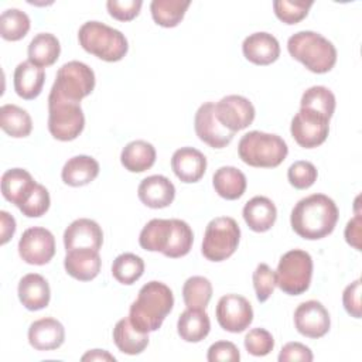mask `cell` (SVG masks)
<instances>
[{
    "label": "cell",
    "mask_w": 362,
    "mask_h": 362,
    "mask_svg": "<svg viewBox=\"0 0 362 362\" xmlns=\"http://www.w3.org/2000/svg\"><path fill=\"white\" fill-rule=\"evenodd\" d=\"M0 233H1V238H0V243L1 245H6L14 235L16 232V221L14 218L6 212V211H1L0 212Z\"/></svg>",
    "instance_id": "f907efd6"
},
{
    "label": "cell",
    "mask_w": 362,
    "mask_h": 362,
    "mask_svg": "<svg viewBox=\"0 0 362 362\" xmlns=\"http://www.w3.org/2000/svg\"><path fill=\"white\" fill-rule=\"evenodd\" d=\"M206 359L209 362H219V361H228V362H239L240 354L239 349L233 342L229 341H218L212 344L208 349Z\"/></svg>",
    "instance_id": "bcb514c9"
},
{
    "label": "cell",
    "mask_w": 362,
    "mask_h": 362,
    "mask_svg": "<svg viewBox=\"0 0 362 362\" xmlns=\"http://www.w3.org/2000/svg\"><path fill=\"white\" fill-rule=\"evenodd\" d=\"M194 242V233L191 226L181 219H171V235L167 249L164 250L165 257L177 259L189 253Z\"/></svg>",
    "instance_id": "d590c367"
},
{
    "label": "cell",
    "mask_w": 362,
    "mask_h": 362,
    "mask_svg": "<svg viewBox=\"0 0 362 362\" xmlns=\"http://www.w3.org/2000/svg\"><path fill=\"white\" fill-rule=\"evenodd\" d=\"M194 127L198 139L214 148L226 147L235 133L228 130L215 116V103L206 102L201 105L194 117Z\"/></svg>",
    "instance_id": "5bb4252c"
},
{
    "label": "cell",
    "mask_w": 362,
    "mask_h": 362,
    "mask_svg": "<svg viewBox=\"0 0 362 362\" xmlns=\"http://www.w3.org/2000/svg\"><path fill=\"white\" fill-rule=\"evenodd\" d=\"M13 79L16 93L25 100H31L41 93L45 81V72L42 68L35 66L30 61H23L16 66Z\"/></svg>",
    "instance_id": "cb8c5ba5"
},
{
    "label": "cell",
    "mask_w": 362,
    "mask_h": 362,
    "mask_svg": "<svg viewBox=\"0 0 362 362\" xmlns=\"http://www.w3.org/2000/svg\"><path fill=\"white\" fill-rule=\"evenodd\" d=\"M245 58L255 65H270L280 55V45L274 35L259 31L247 35L242 44Z\"/></svg>",
    "instance_id": "e0dca14e"
},
{
    "label": "cell",
    "mask_w": 362,
    "mask_h": 362,
    "mask_svg": "<svg viewBox=\"0 0 362 362\" xmlns=\"http://www.w3.org/2000/svg\"><path fill=\"white\" fill-rule=\"evenodd\" d=\"M171 168L178 180L187 184L199 181L206 170L205 156L194 147H181L171 157Z\"/></svg>",
    "instance_id": "ac0fdd59"
},
{
    "label": "cell",
    "mask_w": 362,
    "mask_h": 362,
    "mask_svg": "<svg viewBox=\"0 0 362 362\" xmlns=\"http://www.w3.org/2000/svg\"><path fill=\"white\" fill-rule=\"evenodd\" d=\"M79 45L89 54L106 62L120 61L129 49L122 31L100 21H86L78 31Z\"/></svg>",
    "instance_id": "5b68a950"
},
{
    "label": "cell",
    "mask_w": 362,
    "mask_h": 362,
    "mask_svg": "<svg viewBox=\"0 0 362 362\" xmlns=\"http://www.w3.org/2000/svg\"><path fill=\"white\" fill-rule=\"evenodd\" d=\"M49 204H51V199H49L48 189L44 185L35 182L30 194L24 198V201L17 208L27 218H38L48 211Z\"/></svg>",
    "instance_id": "60d3db41"
},
{
    "label": "cell",
    "mask_w": 362,
    "mask_h": 362,
    "mask_svg": "<svg viewBox=\"0 0 362 362\" xmlns=\"http://www.w3.org/2000/svg\"><path fill=\"white\" fill-rule=\"evenodd\" d=\"M82 361H112L115 362L116 358L113 355H110L107 351L105 349H92L88 351L82 358Z\"/></svg>",
    "instance_id": "816d5d0a"
},
{
    "label": "cell",
    "mask_w": 362,
    "mask_h": 362,
    "mask_svg": "<svg viewBox=\"0 0 362 362\" xmlns=\"http://www.w3.org/2000/svg\"><path fill=\"white\" fill-rule=\"evenodd\" d=\"M215 315L218 324L228 332H243L253 321L252 304L239 294L222 296L216 304Z\"/></svg>",
    "instance_id": "8fae6325"
},
{
    "label": "cell",
    "mask_w": 362,
    "mask_h": 362,
    "mask_svg": "<svg viewBox=\"0 0 362 362\" xmlns=\"http://www.w3.org/2000/svg\"><path fill=\"white\" fill-rule=\"evenodd\" d=\"M296 329L307 338H321L331 327V318L328 310L317 300H308L301 303L294 311Z\"/></svg>",
    "instance_id": "9a60e30c"
},
{
    "label": "cell",
    "mask_w": 362,
    "mask_h": 362,
    "mask_svg": "<svg viewBox=\"0 0 362 362\" xmlns=\"http://www.w3.org/2000/svg\"><path fill=\"white\" fill-rule=\"evenodd\" d=\"M59 52V41L51 33H40L28 44V61L42 69L55 64Z\"/></svg>",
    "instance_id": "4dcf8cb0"
},
{
    "label": "cell",
    "mask_w": 362,
    "mask_h": 362,
    "mask_svg": "<svg viewBox=\"0 0 362 362\" xmlns=\"http://www.w3.org/2000/svg\"><path fill=\"white\" fill-rule=\"evenodd\" d=\"M18 255L28 264H47L55 255L54 235L41 226L25 229L18 240Z\"/></svg>",
    "instance_id": "7c38bea8"
},
{
    "label": "cell",
    "mask_w": 362,
    "mask_h": 362,
    "mask_svg": "<svg viewBox=\"0 0 362 362\" xmlns=\"http://www.w3.org/2000/svg\"><path fill=\"white\" fill-rule=\"evenodd\" d=\"M300 107L317 112L331 119L335 110V96L325 86H321V85L311 86L303 93L300 100Z\"/></svg>",
    "instance_id": "8d00e7d4"
},
{
    "label": "cell",
    "mask_w": 362,
    "mask_h": 362,
    "mask_svg": "<svg viewBox=\"0 0 362 362\" xmlns=\"http://www.w3.org/2000/svg\"><path fill=\"white\" fill-rule=\"evenodd\" d=\"M212 297V284L204 276H192L182 286V298L187 308L205 310Z\"/></svg>",
    "instance_id": "e575fe53"
},
{
    "label": "cell",
    "mask_w": 362,
    "mask_h": 362,
    "mask_svg": "<svg viewBox=\"0 0 362 362\" xmlns=\"http://www.w3.org/2000/svg\"><path fill=\"white\" fill-rule=\"evenodd\" d=\"M177 331L185 342H199L208 337L211 331V321L205 310L187 308L180 314Z\"/></svg>",
    "instance_id": "4316f807"
},
{
    "label": "cell",
    "mask_w": 362,
    "mask_h": 362,
    "mask_svg": "<svg viewBox=\"0 0 362 362\" xmlns=\"http://www.w3.org/2000/svg\"><path fill=\"white\" fill-rule=\"evenodd\" d=\"M34 185L35 181L31 174L23 168H10L1 175V194L16 206L24 201Z\"/></svg>",
    "instance_id": "f1b7e54d"
},
{
    "label": "cell",
    "mask_w": 362,
    "mask_h": 362,
    "mask_svg": "<svg viewBox=\"0 0 362 362\" xmlns=\"http://www.w3.org/2000/svg\"><path fill=\"white\" fill-rule=\"evenodd\" d=\"M288 54L314 74L329 72L337 62L334 44L315 31H298L287 41Z\"/></svg>",
    "instance_id": "3957f363"
},
{
    "label": "cell",
    "mask_w": 362,
    "mask_h": 362,
    "mask_svg": "<svg viewBox=\"0 0 362 362\" xmlns=\"http://www.w3.org/2000/svg\"><path fill=\"white\" fill-rule=\"evenodd\" d=\"M314 1L308 0H276L273 3V10L276 17L284 24H297L307 17Z\"/></svg>",
    "instance_id": "ab89813d"
},
{
    "label": "cell",
    "mask_w": 362,
    "mask_h": 362,
    "mask_svg": "<svg viewBox=\"0 0 362 362\" xmlns=\"http://www.w3.org/2000/svg\"><path fill=\"white\" fill-rule=\"evenodd\" d=\"M361 215L356 214L348 223L345 228V239L346 242L354 246L356 250H361Z\"/></svg>",
    "instance_id": "681fc988"
},
{
    "label": "cell",
    "mask_w": 362,
    "mask_h": 362,
    "mask_svg": "<svg viewBox=\"0 0 362 362\" xmlns=\"http://www.w3.org/2000/svg\"><path fill=\"white\" fill-rule=\"evenodd\" d=\"M113 342L126 355H139L148 345V334L133 327L129 317L122 318L113 328Z\"/></svg>",
    "instance_id": "f546056e"
},
{
    "label": "cell",
    "mask_w": 362,
    "mask_h": 362,
    "mask_svg": "<svg viewBox=\"0 0 362 362\" xmlns=\"http://www.w3.org/2000/svg\"><path fill=\"white\" fill-rule=\"evenodd\" d=\"M120 163L130 173H143L154 165L156 148L146 140H133L123 147Z\"/></svg>",
    "instance_id": "484cf974"
},
{
    "label": "cell",
    "mask_w": 362,
    "mask_h": 362,
    "mask_svg": "<svg viewBox=\"0 0 362 362\" xmlns=\"http://www.w3.org/2000/svg\"><path fill=\"white\" fill-rule=\"evenodd\" d=\"M246 177L236 167L223 165L219 167L212 177V185L215 192L229 201L240 198L246 191Z\"/></svg>",
    "instance_id": "83f0119b"
},
{
    "label": "cell",
    "mask_w": 362,
    "mask_h": 362,
    "mask_svg": "<svg viewBox=\"0 0 362 362\" xmlns=\"http://www.w3.org/2000/svg\"><path fill=\"white\" fill-rule=\"evenodd\" d=\"M243 219L255 232H267L276 222L277 209L267 197H253L243 206Z\"/></svg>",
    "instance_id": "603a6c76"
},
{
    "label": "cell",
    "mask_w": 362,
    "mask_h": 362,
    "mask_svg": "<svg viewBox=\"0 0 362 362\" xmlns=\"http://www.w3.org/2000/svg\"><path fill=\"white\" fill-rule=\"evenodd\" d=\"M253 287L256 297L260 303H264L270 298L276 287V273L266 264L260 263L253 272Z\"/></svg>",
    "instance_id": "ee69618b"
},
{
    "label": "cell",
    "mask_w": 362,
    "mask_h": 362,
    "mask_svg": "<svg viewBox=\"0 0 362 362\" xmlns=\"http://www.w3.org/2000/svg\"><path fill=\"white\" fill-rule=\"evenodd\" d=\"M189 4L191 1L182 0H153L150 4L151 17L156 24L173 28L181 23Z\"/></svg>",
    "instance_id": "836d02e7"
},
{
    "label": "cell",
    "mask_w": 362,
    "mask_h": 362,
    "mask_svg": "<svg viewBox=\"0 0 362 362\" xmlns=\"http://www.w3.org/2000/svg\"><path fill=\"white\" fill-rule=\"evenodd\" d=\"M30 31V17L18 8H7L0 16V35L6 41H18Z\"/></svg>",
    "instance_id": "f35d334b"
},
{
    "label": "cell",
    "mask_w": 362,
    "mask_h": 362,
    "mask_svg": "<svg viewBox=\"0 0 362 362\" xmlns=\"http://www.w3.org/2000/svg\"><path fill=\"white\" fill-rule=\"evenodd\" d=\"M174 305V296L171 288L161 281L146 283L132 303L129 310V320L140 332L157 331L164 318L171 313Z\"/></svg>",
    "instance_id": "7a4b0ae2"
},
{
    "label": "cell",
    "mask_w": 362,
    "mask_h": 362,
    "mask_svg": "<svg viewBox=\"0 0 362 362\" xmlns=\"http://www.w3.org/2000/svg\"><path fill=\"white\" fill-rule=\"evenodd\" d=\"M85 127V116L81 103L72 102L49 92L48 96V130L59 141L75 140Z\"/></svg>",
    "instance_id": "52a82bcc"
},
{
    "label": "cell",
    "mask_w": 362,
    "mask_h": 362,
    "mask_svg": "<svg viewBox=\"0 0 362 362\" xmlns=\"http://www.w3.org/2000/svg\"><path fill=\"white\" fill-rule=\"evenodd\" d=\"M95 88V72L90 66L81 61H71L64 64L55 76L51 92L58 96L78 102L92 93Z\"/></svg>",
    "instance_id": "9c48e42d"
},
{
    "label": "cell",
    "mask_w": 362,
    "mask_h": 362,
    "mask_svg": "<svg viewBox=\"0 0 362 362\" xmlns=\"http://www.w3.org/2000/svg\"><path fill=\"white\" fill-rule=\"evenodd\" d=\"M245 348L253 356H264L273 351L274 338L264 328H253L245 337Z\"/></svg>",
    "instance_id": "7bdbcfd3"
},
{
    "label": "cell",
    "mask_w": 362,
    "mask_h": 362,
    "mask_svg": "<svg viewBox=\"0 0 362 362\" xmlns=\"http://www.w3.org/2000/svg\"><path fill=\"white\" fill-rule=\"evenodd\" d=\"M18 298L30 311H38L49 304L51 290L48 281L38 273H28L18 283Z\"/></svg>",
    "instance_id": "7402d4cb"
},
{
    "label": "cell",
    "mask_w": 362,
    "mask_h": 362,
    "mask_svg": "<svg viewBox=\"0 0 362 362\" xmlns=\"http://www.w3.org/2000/svg\"><path fill=\"white\" fill-rule=\"evenodd\" d=\"M100 266L102 260L99 252L92 249L69 250L64 259L66 273L79 281L93 280L99 274Z\"/></svg>",
    "instance_id": "44dd1931"
},
{
    "label": "cell",
    "mask_w": 362,
    "mask_h": 362,
    "mask_svg": "<svg viewBox=\"0 0 362 362\" xmlns=\"http://www.w3.org/2000/svg\"><path fill=\"white\" fill-rule=\"evenodd\" d=\"M287 153L288 147L280 136L259 130L243 134L238 144L240 160L257 168L279 167L286 160Z\"/></svg>",
    "instance_id": "277c9868"
},
{
    "label": "cell",
    "mask_w": 362,
    "mask_h": 362,
    "mask_svg": "<svg viewBox=\"0 0 362 362\" xmlns=\"http://www.w3.org/2000/svg\"><path fill=\"white\" fill-rule=\"evenodd\" d=\"M276 286L288 296H300L310 287L313 259L308 252L293 249L286 252L277 264Z\"/></svg>",
    "instance_id": "8992f818"
},
{
    "label": "cell",
    "mask_w": 362,
    "mask_h": 362,
    "mask_svg": "<svg viewBox=\"0 0 362 362\" xmlns=\"http://www.w3.org/2000/svg\"><path fill=\"white\" fill-rule=\"evenodd\" d=\"M139 199L148 208L161 209L174 201L175 187L164 175H150L141 180L137 188Z\"/></svg>",
    "instance_id": "d6986e66"
},
{
    "label": "cell",
    "mask_w": 362,
    "mask_h": 362,
    "mask_svg": "<svg viewBox=\"0 0 362 362\" xmlns=\"http://www.w3.org/2000/svg\"><path fill=\"white\" fill-rule=\"evenodd\" d=\"M342 303L345 311L351 317L361 318V279H356L345 287L342 294Z\"/></svg>",
    "instance_id": "7dc6e473"
},
{
    "label": "cell",
    "mask_w": 362,
    "mask_h": 362,
    "mask_svg": "<svg viewBox=\"0 0 362 362\" xmlns=\"http://www.w3.org/2000/svg\"><path fill=\"white\" fill-rule=\"evenodd\" d=\"M338 216L337 204L329 197L313 194L296 204L290 215V223L300 238L317 240L334 230Z\"/></svg>",
    "instance_id": "6da1fadb"
},
{
    "label": "cell",
    "mask_w": 362,
    "mask_h": 362,
    "mask_svg": "<svg viewBox=\"0 0 362 362\" xmlns=\"http://www.w3.org/2000/svg\"><path fill=\"white\" fill-rule=\"evenodd\" d=\"M65 341L64 325L51 317L34 321L28 328V342L37 351H52Z\"/></svg>",
    "instance_id": "ffe728a7"
},
{
    "label": "cell",
    "mask_w": 362,
    "mask_h": 362,
    "mask_svg": "<svg viewBox=\"0 0 362 362\" xmlns=\"http://www.w3.org/2000/svg\"><path fill=\"white\" fill-rule=\"evenodd\" d=\"M99 174V163L90 156H75L69 158L61 171L62 181L69 187H82L92 182Z\"/></svg>",
    "instance_id": "d4e9b609"
},
{
    "label": "cell",
    "mask_w": 362,
    "mask_h": 362,
    "mask_svg": "<svg viewBox=\"0 0 362 362\" xmlns=\"http://www.w3.org/2000/svg\"><path fill=\"white\" fill-rule=\"evenodd\" d=\"M317 177H318V173H317L315 165L313 163L304 161V160L294 161L287 170L288 182L296 189L310 188L317 181Z\"/></svg>",
    "instance_id": "b9f144b4"
},
{
    "label": "cell",
    "mask_w": 362,
    "mask_h": 362,
    "mask_svg": "<svg viewBox=\"0 0 362 362\" xmlns=\"http://www.w3.org/2000/svg\"><path fill=\"white\" fill-rule=\"evenodd\" d=\"M240 228L230 216L214 218L205 228L202 239V255L211 262H222L238 249Z\"/></svg>",
    "instance_id": "ba28073f"
},
{
    "label": "cell",
    "mask_w": 362,
    "mask_h": 362,
    "mask_svg": "<svg viewBox=\"0 0 362 362\" xmlns=\"http://www.w3.org/2000/svg\"><path fill=\"white\" fill-rule=\"evenodd\" d=\"M171 235V219H151L140 232L139 243L144 250L161 252L168 246Z\"/></svg>",
    "instance_id": "d6a6232c"
},
{
    "label": "cell",
    "mask_w": 362,
    "mask_h": 362,
    "mask_svg": "<svg viewBox=\"0 0 362 362\" xmlns=\"http://www.w3.org/2000/svg\"><path fill=\"white\" fill-rule=\"evenodd\" d=\"M290 132L298 146L314 148L327 140L329 133V119L317 112L300 107L291 120Z\"/></svg>",
    "instance_id": "30bf717a"
},
{
    "label": "cell",
    "mask_w": 362,
    "mask_h": 362,
    "mask_svg": "<svg viewBox=\"0 0 362 362\" xmlns=\"http://www.w3.org/2000/svg\"><path fill=\"white\" fill-rule=\"evenodd\" d=\"M255 106L240 95H228L215 103V116L232 133L246 129L255 120Z\"/></svg>",
    "instance_id": "4fadbf2b"
},
{
    "label": "cell",
    "mask_w": 362,
    "mask_h": 362,
    "mask_svg": "<svg viewBox=\"0 0 362 362\" xmlns=\"http://www.w3.org/2000/svg\"><path fill=\"white\" fill-rule=\"evenodd\" d=\"M141 0H109L106 3L109 14L119 21H130L139 16Z\"/></svg>",
    "instance_id": "f6af8a7d"
},
{
    "label": "cell",
    "mask_w": 362,
    "mask_h": 362,
    "mask_svg": "<svg viewBox=\"0 0 362 362\" xmlns=\"http://www.w3.org/2000/svg\"><path fill=\"white\" fill-rule=\"evenodd\" d=\"M0 126L8 136L21 139L31 133L33 120L25 109L7 103L0 107Z\"/></svg>",
    "instance_id": "1f68e13d"
},
{
    "label": "cell",
    "mask_w": 362,
    "mask_h": 362,
    "mask_svg": "<svg viewBox=\"0 0 362 362\" xmlns=\"http://www.w3.org/2000/svg\"><path fill=\"white\" fill-rule=\"evenodd\" d=\"M103 243V232L98 222L88 218L75 219L64 232L65 250L92 249L98 250Z\"/></svg>",
    "instance_id": "2e32d148"
},
{
    "label": "cell",
    "mask_w": 362,
    "mask_h": 362,
    "mask_svg": "<svg viewBox=\"0 0 362 362\" xmlns=\"http://www.w3.org/2000/svg\"><path fill=\"white\" fill-rule=\"evenodd\" d=\"M277 359H279V362H293V361L311 362L313 352L308 346H305L301 342H287L281 348Z\"/></svg>",
    "instance_id": "c3c4849f"
},
{
    "label": "cell",
    "mask_w": 362,
    "mask_h": 362,
    "mask_svg": "<svg viewBox=\"0 0 362 362\" xmlns=\"http://www.w3.org/2000/svg\"><path fill=\"white\" fill-rule=\"evenodd\" d=\"M144 273V262L134 253H122L112 263L113 277L126 286L136 283Z\"/></svg>",
    "instance_id": "74e56055"
}]
</instances>
